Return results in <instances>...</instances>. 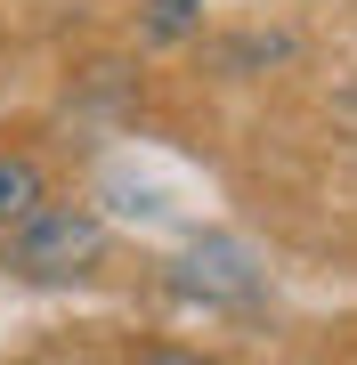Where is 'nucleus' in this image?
<instances>
[{
  "label": "nucleus",
  "instance_id": "3",
  "mask_svg": "<svg viewBox=\"0 0 357 365\" xmlns=\"http://www.w3.org/2000/svg\"><path fill=\"white\" fill-rule=\"evenodd\" d=\"M57 187H49V163L25 155V146H0V235H9L25 211H41Z\"/></svg>",
  "mask_w": 357,
  "mask_h": 365
},
{
  "label": "nucleus",
  "instance_id": "6",
  "mask_svg": "<svg viewBox=\"0 0 357 365\" xmlns=\"http://www.w3.org/2000/svg\"><path fill=\"white\" fill-rule=\"evenodd\" d=\"M341 114H349V122H357V90H349V98H341Z\"/></svg>",
  "mask_w": 357,
  "mask_h": 365
},
{
  "label": "nucleus",
  "instance_id": "2",
  "mask_svg": "<svg viewBox=\"0 0 357 365\" xmlns=\"http://www.w3.org/2000/svg\"><path fill=\"white\" fill-rule=\"evenodd\" d=\"M162 284L179 300H203V309H252L268 292V260L244 244V235H187V244L162 260Z\"/></svg>",
  "mask_w": 357,
  "mask_h": 365
},
{
  "label": "nucleus",
  "instance_id": "4",
  "mask_svg": "<svg viewBox=\"0 0 357 365\" xmlns=\"http://www.w3.org/2000/svg\"><path fill=\"white\" fill-rule=\"evenodd\" d=\"M138 33L155 49H187L203 33V0H138Z\"/></svg>",
  "mask_w": 357,
  "mask_h": 365
},
{
  "label": "nucleus",
  "instance_id": "1",
  "mask_svg": "<svg viewBox=\"0 0 357 365\" xmlns=\"http://www.w3.org/2000/svg\"><path fill=\"white\" fill-rule=\"evenodd\" d=\"M106 252H114L106 211L81 203V195H49L41 211H25V220L0 235V276L57 292V284H90V276L106 268Z\"/></svg>",
  "mask_w": 357,
  "mask_h": 365
},
{
  "label": "nucleus",
  "instance_id": "5",
  "mask_svg": "<svg viewBox=\"0 0 357 365\" xmlns=\"http://www.w3.org/2000/svg\"><path fill=\"white\" fill-rule=\"evenodd\" d=\"M276 57H292V33H244V41L219 49V66L227 73H260V66H276Z\"/></svg>",
  "mask_w": 357,
  "mask_h": 365
}]
</instances>
